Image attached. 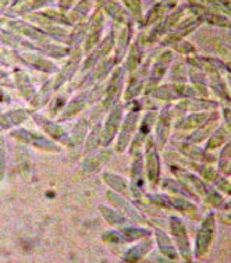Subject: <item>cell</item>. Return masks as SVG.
<instances>
[{"instance_id": "obj_1", "label": "cell", "mask_w": 231, "mask_h": 263, "mask_svg": "<svg viewBox=\"0 0 231 263\" xmlns=\"http://www.w3.org/2000/svg\"><path fill=\"white\" fill-rule=\"evenodd\" d=\"M212 238V219H209L206 224L203 226L201 235H199V241H198V249L199 251H205L209 245V241Z\"/></svg>"}]
</instances>
